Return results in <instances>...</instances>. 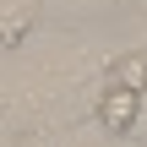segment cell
I'll list each match as a JSON object with an SVG mask.
<instances>
[{
    "instance_id": "cell-2",
    "label": "cell",
    "mask_w": 147,
    "mask_h": 147,
    "mask_svg": "<svg viewBox=\"0 0 147 147\" xmlns=\"http://www.w3.org/2000/svg\"><path fill=\"white\" fill-rule=\"evenodd\" d=\"M142 82H147V60H120L115 65V87H131V93H142Z\"/></svg>"
},
{
    "instance_id": "cell-3",
    "label": "cell",
    "mask_w": 147,
    "mask_h": 147,
    "mask_svg": "<svg viewBox=\"0 0 147 147\" xmlns=\"http://www.w3.org/2000/svg\"><path fill=\"white\" fill-rule=\"evenodd\" d=\"M22 33H27V16H5V22H0V49H11Z\"/></svg>"
},
{
    "instance_id": "cell-1",
    "label": "cell",
    "mask_w": 147,
    "mask_h": 147,
    "mask_svg": "<svg viewBox=\"0 0 147 147\" xmlns=\"http://www.w3.org/2000/svg\"><path fill=\"white\" fill-rule=\"evenodd\" d=\"M136 115H142V93L109 82V93L98 98V125L115 131V136H125V131H136Z\"/></svg>"
}]
</instances>
